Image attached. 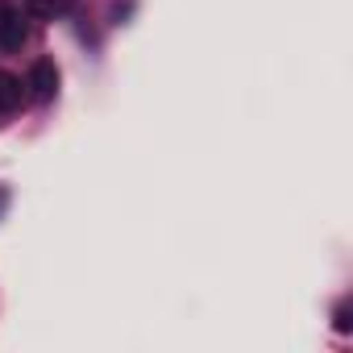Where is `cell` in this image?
I'll return each instance as SVG.
<instances>
[{
  "instance_id": "6da1fadb",
  "label": "cell",
  "mask_w": 353,
  "mask_h": 353,
  "mask_svg": "<svg viewBox=\"0 0 353 353\" xmlns=\"http://www.w3.org/2000/svg\"><path fill=\"white\" fill-rule=\"evenodd\" d=\"M26 46V17L13 5H0V50H21Z\"/></svg>"
},
{
  "instance_id": "7a4b0ae2",
  "label": "cell",
  "mask_w": 353,
  "mask_h": 353,
  "mask_svg": "<svg viewBox=\"0 0 353 353\" xmlns=\"http://www.w3.org/2000/svg\"><path fill=\"white\" fill-rule=\"evenodd\" d=\"M30 92H34V100H50L54 92H59V71H54V63H34V71H30Z\"/></svg>"
},
{
  "instance_id": "3957f363",
  "label": "cell",
  "mask_w": 353,
  "mask_h": 353,
  "mask_svg": "<svg viewBox=\"0 0 353 353\" xmlns=\"http://www.w3.org/2000/svg\"><path fill=\"white\" fill-rule=\"evenodd\" d=\"M17 104H21V79L0 71V112H13Z\"/></svg>"
},
{
  "instance_id": "277c9868",
  "label": "cell",
  "mask_w": 353,
  "mask_h": 353,
  "mask_svg": "<svg viewBox=\"0 0 353 353\" xmlns=\"http://www.w3.org/2000/svg\"><path fill=\"white\" fill-rule=\"evenodd\" d=\"M26 13L38 21H54L63 13V0H26Z\"/></svg>"
},
{
  "instance_id": "5b68a950",
  "label": "cell",
  "mask_w": 353,
  "mask_h": 353,
  "mask_svg": "<svg viewBox=\"0 0 353 353\" xmlns=\"http://www.w3.org/2000/svg\"><path fill=\"white\" fill-rule=\"evenodd\" d=\"M353 328V312L349 307H336V332H349Z\"/></svg>"
},
{
  "instance_id": "8992f818",
  "label": "cell",
  "mask_w": 353,
  "mask_h": 353,
  "mask_svg": "<svg viewBox=\"0 0 353 353\" xmlns=\"http://www.w3.org/2000/svg\"><path fill=\"white\" fill-rule=\"evenodd\" d=\"M5 200H9V196H5V192H0V208H5Z\"/></svg>"
}]
</instances>
